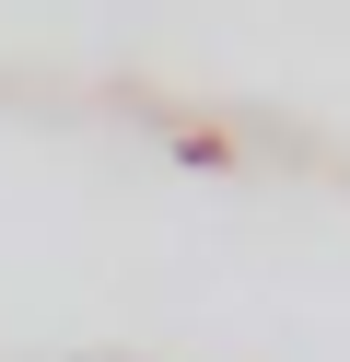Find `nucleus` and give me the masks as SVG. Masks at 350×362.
<instances>
[]
</instances>
